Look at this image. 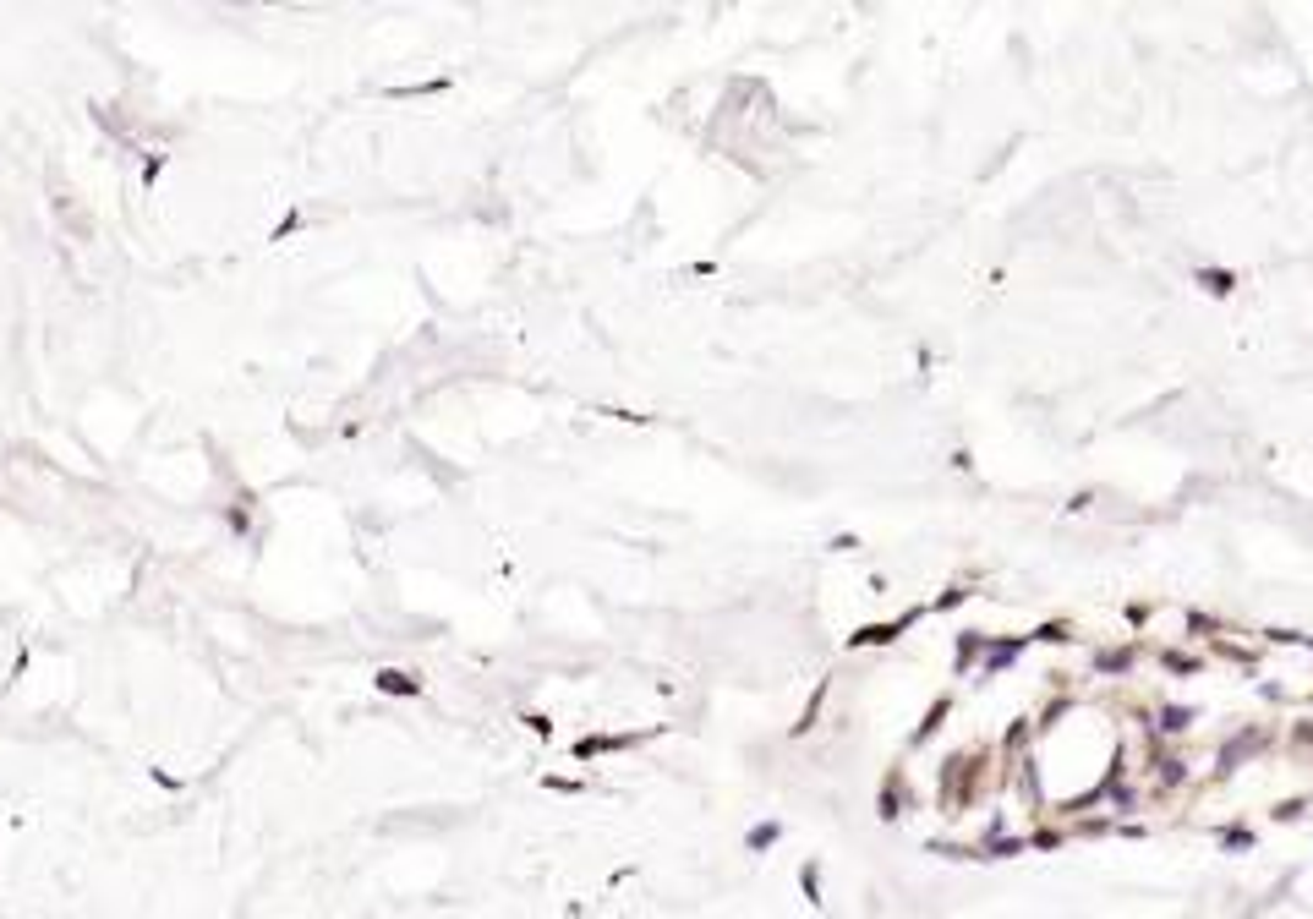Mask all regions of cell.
<instances>
[{"mask_svg":"<svg viewBox=\"0 0 1313 919\" xmlns=\"http://www.w3.org/2000/svg\"><path fill=\"white\" fill-rule=\"evenodd\" d=\"M378 690H383V695H411V690H416V679H411V673L383 668V673H378Z\"/></svg>","mask_w":1313,"mask_h":919,"instance_id":"6da1fadb","label":"cell"}]
</instances>
